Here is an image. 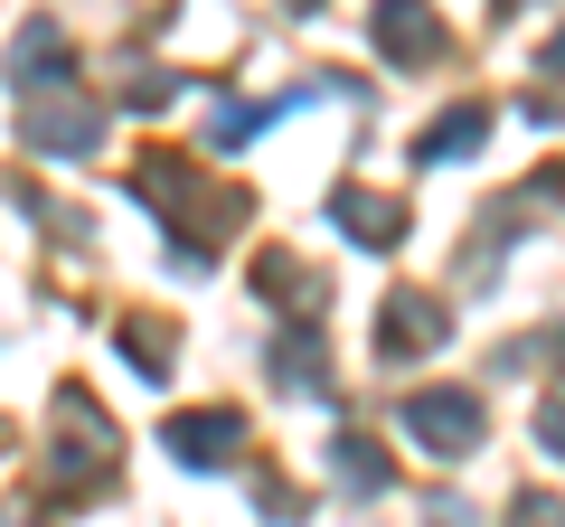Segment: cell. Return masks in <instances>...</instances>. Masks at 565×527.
Returning a JSON list of instances; mask_svg holds the SVG:
<instances>
[{
    "label": "cell",
    "instance_id": "5",
    "mask_svg": "<svg viewBox=\"0 0 565 527\" xmlns=\"http://www.w3.org/2000/svg\"><path fill=\"white\" fill-rule=\"evenodd\" d=\"M377 47H386L396 66L434 57V10H424V0H377Z\"/></svg>",
    "mask_w": 565,
    "mask_h": 527
},
{
    "label": "cell",
    "instance_id": "6",
    "mask_svg": "<svg viewBox=\"0 0 565 527\" xmlns=\"http://www.w3.org/2000/svg\"><path fill=\"white\" fill-rule=\"evenodd\" d=\"M330 217H340L359 245H396V236H405V207H396V198H367V189H340Z\"/></svg>",
    "mask_w": 565,
    "mask_h": 527
},
{
    "label": "cell",
    "instance_id": "8",
    "mask_svg": "<svg viewBox=\"0 0 565 527\" xmlns=\"http://www.w3.org/2000/svg\"><path fill=\"white\" fill-rule=\"evenodd\" d=\"M57 66H66V47H57V20H29L20 29V57H10V85H57Z\"/></svg>",
    "mask_w": 565,
    "mask_h": 527
},
{
    "label": "cell",
    "instance_id": "10",
    "mask_svg": "<svg viewBox=\"0 0 565 527\" xmlns=\"http://www.w3.org/2000/svg\"><path fill=\"white\" fill-rule=\"evenodd\" d=\"M537 443L565 462V396H546V406H537Z\"/></svg>",
    "mask_w": 565,
    "mask_h": 527
},
{
    "label": "cell",
    "instance_id": "1",
    "mask_svg": "<svg viewBox=\"0 0 565 527\" xmlns=\"http://www.w3.org/2000/svg\"><path fill=\"white\" fill-rule=\"evenodd\" d=\"M20 142L47 151V161H85V151L104 142V114H95V104H29V114H20Z\"/></svg>",
    "mask_w": 565,
    "mask_h": 527
},
{
    "label": "cell",
    "instance_id": "11",
    "mask_svg": "<svg viewBox=\"0 0 565 527\" xmlns=\"http://www.w3.org/2000/svg\"><path fill=\"white\" fill-rule=\"evenodd\" d=\"M509 518H519V527H565V499H519Z\"/></svg>",
    "mask_w": 565,
    "mask_h": 527
},
{
    "label": "cell",
    "instance_id": "4",
    "mask_svg": "<svg viewBox=\"0 0 565 527\" xmlns=\"http://www.w3.org/2000/svg\"><path fill=\"white\" fill-rule=\"evenodd\" d=\"M236 415H226V406H207V415H170V424H161V452H180V462L189 471H217L226 462V452H236Z\"/></svg>",
    "mask_w": 565,
    "mask_h": 527
},
{
    "label": "cell",
    "instance_id": "3",
    "mask_svg": "<svg viewBox=\"0 0 565 527\" xmlns=\"http://www.w3.org/2000/svg\"><path fill=\"white\" fill-rule=\"evenodd\" d=\"M452 330V311L434 302V292H396V302L377 311V358H415V348H434Z\"/></svg>",
    "mask_w": 565,
    "mask_h": 527
},
{
    "label": "cell",
    "instance_id": "2",
    "mask_svg": "<svg viewBox=\"0 0 565 527\" xmlns=\"http://www.w3.org/2000/svg\"><path fill=\"white\" fill-rule=\"evenodd\" d=\"M405 433H424L452 462V452L481 443V396H405Z\"/></svg>",
    "mask_w": 565,
    "mask_h": 527
},
{
    "label": "cell",
    "instance_id": "9",
    "mask_svg": "<svg viewBox=\"0 0 565 527\" xmlns=\"http://www.w3.org/2000/svg\"><path fill=\"white\" fill-rule=\"evenodd\" d=\"M330 452H340L330 471H340V490H349V499H367V490H386V462H377L367 443H330Z\"/></svg>",
    "mask_w": 565,
    "mask_h": 527
},
{
    "label": "cell",
    "instance_id": "7",
    "mask_svg": "<svg viewBox=\"0 0 565 527\" xmlns=\"http://www.w3.org/2000/svg\"><path fill=\"white\" fill-rule=\"evenodd\" d=\"M481 132H490V114H481V104H462V114H444L434 132H424L415 161H424V170H452V161H471V151H481Z\"/></svg>",
    "mask_w": 565,
    "mask_h": 527
},
{
    "label": "cell",
    "instance_id": "12",
    "mask_svg": "<svg viewBox=\"0 0 565 527\" xmlns=\"http://www.w3.org/2000/svg\"><path fill=\"white\" fill-rule=\"evenodd\" d=\"M546 76H565V39H556V47H546Z\"/></svg>",
    "mask_w": 565,
    "mask_h": 527
},
{
    "label": "cell",
    "instance_id": "13",
    "mask_svg": "<svg viewBox=\"0 0 565 527\" xmlns=\"http://www.w3.org/2000/svg\"><path fill=\"white\" fill-rule=\"evenodd\" d=\"M292 10H311V0H292Z\"/></svg>",
    "mask_w": 565,
    "mask_h": 527
}]
</instances>
